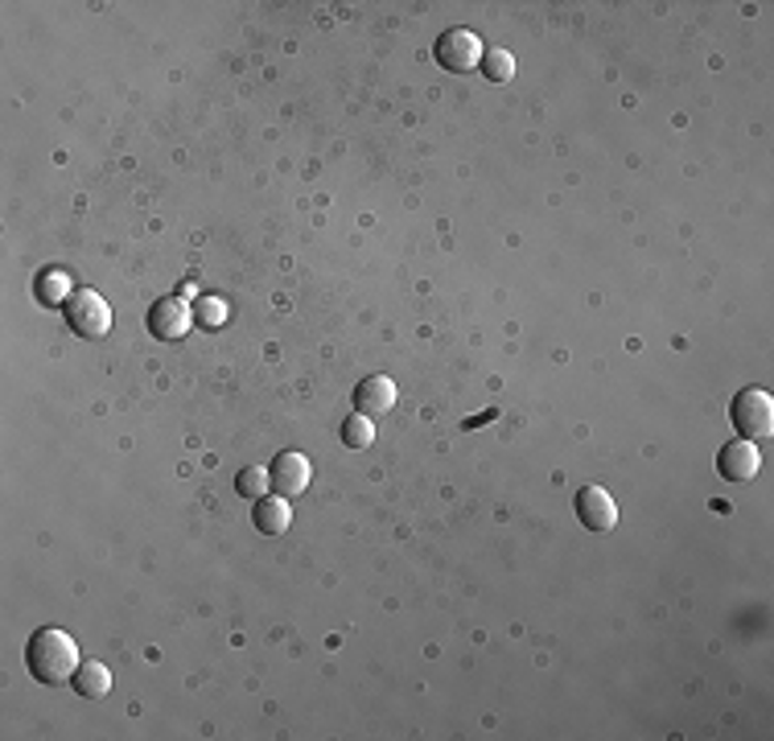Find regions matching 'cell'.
Here are the masks:
<instances>
[{
	"instance_id": "cell-1",
	"label": "cell",
	"mask_w": 774,
	"mask_h": 741,
	"mask_svg": "<svg viewBox=\"0 0 774 741\" xmlns=\"http://www.w3.org/2000/svg\"><path fill=\"white\" fill-rule=\"evenodd\" d=\"M79 647L75 639L58 630V626H42V630H33L30 642H25V667L37 684H49V688H58L66 680H75L79 672Z\"/></svg>"
},
{
	"instance_id": "cell-2",
	"label": "cell",
	"mask_w": 774,
	"mask_h": 741,
	"mask_svg": "<svg viewBox=\"0 0 774 741\" xmlns=\"http://www.w3.org/2000/svg\"><path fill=\"white\" fill-rule=\"evenodd\" d=\"M66 326L75 329L79 338H108V329H112V305L103 301L99 293H91V289H75V293L66 296Z\"/></svg>"
},
{
	"instance_id": "cell-3",
	"label": "cell",
	"mask_w": 774,
	"mask_h": 741,
	"mask_svg": "<svg viewBox=\"0 0 774 741\" xmlns=\"http://www.w3.org/2000/svg\"><path fill=\"white\" fill-rule=\"evenodd\" d=\"M729 416H733L738 437H745V441H762V437H771L774 433V400L762 392V388H745V392H738Z\"/></svg>"
},
{
	"instance_id": "cell-4",
	"label": "cell",
	"mask_w": 774,
	"mask_h": 741,
	"mask_svg": "<svg viewBox=\"0 0 774 741\" xmlns=\"http://www.w3.org/2000/svg\"><path fill=\"white\" fill-rule=\"evenodd\" d=\"M482 54H486V46H482V37L470 30H449L441 42H437V63H441L445 70H453V75L478 70V66H482Z\"/></svg>"
},
{
	"instance_id": "cell-5",
	"label": "cell",
	"mask_w": 774,
	"mask_h": 741,
	"mask_svg": "<svg viewBox=\"0 0 774 741\" xmlns=\"http://www.w3.org/2000/svg\"><path fill=\"white\" fill-rule=\"evenodd\" d=\"M190 322H194V305L190 301H181V296H165L157 301L153 310H148V329L165 338V343H178L190 334Z\"/></svg>"
},
{
	"instance_id": "cell-6",
	"label": "cell",
	"mask_w": 774,
	"mask_h": 741,
	"mask_svg": "<svg viewBox=\"0 0 774 741\" xmlns=\"http://www.w3.org/2000/svg\"><path fill=\"white\" fill-rule=\"evenodd\" d=\"M576 519L597 531V536H606L618 527V503L609 498L606 486H585V491L576 494Z\"/></svg>"
},
{
	"instance_id": "cell-7",
	"label": "cell",
	"mask_w": 774,
	"mask_h": 741,
	"mask_svg": "<svg viewBox=\"0 0 774 741\" xmlns=\"http://www.w3.org/2000/svg\"><path fill=\"white\" fill-rule=\"evenodd\" d=\"M762 470V453H758V441H729L721 445V453H717V474L725 482H750V478Z\"/></svg>"
},
{
	"instance_id": "cell-8",
	"label": "cell",
	"mask_w": 774,
	"mask_h": 741,
	"mask_svg": "<svg viewBox=\"0 0 774 741\" xmlns=\"http://www.w3.org/2000/svg\"><path fill=\"white\" fill-rule=\"evenodd\" d=\"M268 478H272V491L284 494V498H296V494L310 486V458L305 453H293V449H284L272 465H268Z\"/></svg>"
},
{
	"instance_id": "cell-9",
	"label": "cell",
	"mask_w": 774,
	"mask_h": 741,
	"mask_svg": "<svg viewBox=\"0 0 774 741\" xmlns=\"http://www.w3.org/2000/svg\"><path fill=\"white\" fill-rule=\"evenodd\" d=\"M395 408V383L388 375H367L355 388V412H362V416H388V412Z\"/></svg>"
},
{
	"instance_id": "cell-10",
	"label": "cell",
	"mask_w": 774,
	"mask_h": 741,
	"mask_svg": "<svg viewBox=\"0 0 774 741\" xmlns=\"http://www.w3.org/2000/svg\"><path fill=\"white\" fill-rule=\"evenodd\" d=\"M293 524V507H289V498L284 494H263L260 503H256V527H260L263 536H284Z\"/></svg>"
},
{
	"instance_id": "cell-11",
	"label": "cell",
	"mask_w": 774,
	"mask_h": 741,
	"mask_svg": "<svg viewBox=\"0 0 774 741\" xmlns=\"http://www.w3.org/2000/svg\"><path fill=\"white\" fill-rule=\"evenodd\" d=\"M75 692H79L82 700H103L108 692H112V672L103 667V663H79V672H75Z\"/></svg>"
},
{
	"instance_id": "cell-12",
	"label": "cell",
	"mask_w": 774,
	"mask_h": 741,
	"mask_svg": "<svg viewBox=\"0 0 774 741\" xmlns=\"http://www.w3.org/2000/svg\"><path fill=\"white\" fill-rule=\"evenodd\" d=\"M343 441L350 449H367V445L375 441V425H371V416H362V412H350L343 420Z\"/></svg>"
},
{
	"instance_id": "cell-13",
	"label": "cell",
	"mask_w": 774,
	"mask_h": 741,
	"mask_svg": "<svg viewBox=\"0 0 774 741\" xmlns=\"http://www.w3.org/2000/svg\"><path fill=\"white\" fill-rule=\"evenodd\" d=\"M268 486H272V478H268V470H260V465H247V470H239V478H235V491L244 494V498H251V503H260L263 494H268Z\"/></svg>"
},
{
	"instance_id": "cell-14",
	"label": "cell",
	"mask_w": 774,
	"mask_h": 741,
	"mask_svg": "<svg viewBox=\"0 0 774 741\" xmlns=\"http://www.w3.org/2000/svg\"><path fill=\"white\" fill-rule=\"evenodd\" d=\"M478 70H482V75H486L491 82H507L511 75H515V58H511L507 49H486Z\"/></svg>"
},
{
	"instance_id": "cell-15",
	"label": "cell",
	"mask_w": 774,
	"mask_h": 741,
	"mask_svg": "<svg viewBox=\"0 0 774 741\" xmlns=\"http://www.w3.org/2000/svg\"><path fill=\"white\" fill-rule=\"evenodd\" d=\"M37 296H42V301H46V305H58V301H63L66 305V272H58V268H49L46 277H42V284H37Z\"/></svg>"
},
{
	"instance_id": "cell-16",
	"label": "cell",
	"mask_w": 774,
	"mask_h": 741,
	"mask_svg": "<svg viewBox=\"0 0 774 741\" xmlns=\"http://www.w3.org/2000/svg\"><path fill=\"white\" fill-rule=\"evenodd\" d=\"M198 317H202L206 326H218V322L227 317V305H223V301H214V296H206V301H198Z\"/></svg>"
}]
</instances>
